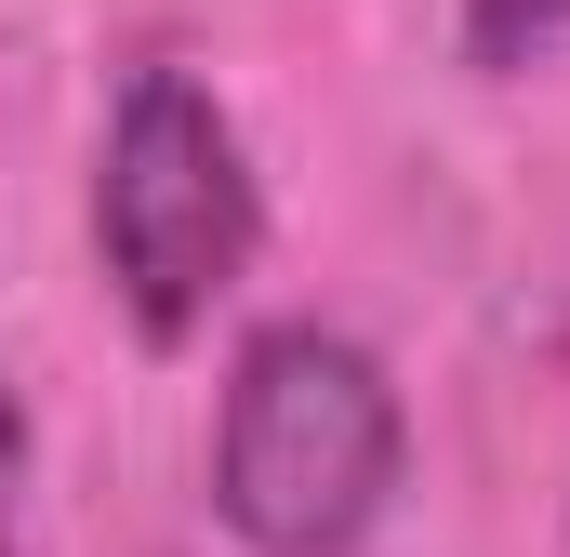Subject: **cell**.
Instances as JSON below:
<instances>
[{"mask_svg":"<svg viewBox=\"0 0 570 557\" xmlns=\"http://www.w3.org/2000/svg\"><path fill=\"white\" fill-rule=\"evenodd\" d=\"M0 557H27V412L0 385Z\"/></svg>","mask_w":570,"mask_h":557,"instance_id":"obj_4","label":"cell"},{"mask_svg":"<svg viewBox=\"0 0 570 557\" xmlns=\"http://www.w3.org/2000/svg\"><path fill=\"white\" fill-rule=\"evenodd\" d=\"M266 240V186H253V146L239 120L186 80V67H134L120 120H107V159H94V253L120 278L146 345H186L239 266Z\"/></svg>","mask_w":570,"mask_h":557,"instance_id":"obj_2","label":"cell"},{"mask_svg":"<svg viewBox=\"0 0 570 557\" xmlns=\"http://www.w3.org/2000/svg\"><path fill=\"white\" fill-rule=\"evenodd\" d=\"M464 40H478V67H544V53H570V0H478Z\"/></svg>","mask_w":570,"mask_h":557,"instance_id":"obj_3","label":"cell"},{"mask_svg":"<svg viewBox=\"0 0 570 557\" xmlns=\"http://www.w3.org/2000/svg\"><path fill=\"white\" fill-rule=\"evenodd\" d=\"M399 491V385L358 332L279 319L239 345L213 424V505L253 557H345Z\"/></svg>","mask_w":570,"mask_h":557,"instance_id":"obj_1","label":"cell"}]
</instances>
